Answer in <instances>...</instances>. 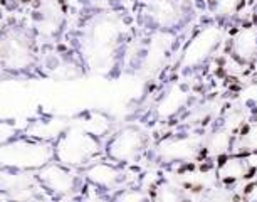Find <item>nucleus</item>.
Segmentation results:
<instances>
[{"mask_svg": "<svg viewBox=\"0 0 257 202\" xmlns=\"http://www.w3.org/2000/svg\"><path fill=\"white\" fill-rule=\"evenodd\" d=\"M51 162H54V143L19 135L0 145V167L4 168L36 174Z\"/></svg>", "mask_w": 257, "mask_h": 202, "instance_id": "nucleus-1", "label": "nucleus"}, {"mask_svg": "<svg viewBox=\"0 0 257 202\" xmlns=\"http://www.w3.org/2000/svg\"><path fill=\"white\" fill-rule=\"evenodd\" d=\"M101 142L81 125H69L54 142V160L69 168H84L98 160Z\"/></svg>", "mask_w": 257, "mask_h": 202, "instance_id": "nucleus-2", "label": "nucleus"}, {"mask_svg": "<svg viewBox=\"0 0 257 202\" xmlns=\"http://www.w3.org/2000/svg\"><path fill=\"white\" fill-rule=\"evenodd\" d=\"M32 36L24 29L9 27L0 32V67L6 73L24 74L36 67Z\"/></svg>", "mask_w": 257, "mask_h": 202, "instance_id": "nucleus-3", "label": "nucleus"}, {"mask_svg": "<svg viewBox=\"0 0 257 202\" xmlns=\"http://www.w3.org/2000/svg\"><path fill=\"white\" fill-rule=\"evenodd\" d=\"M37 182L41 189L51 197L52 200H66L81 194L82 185L81 179L74 168L62 165L59 162L47 163L44 168L36 172Z\"/></svg>", "mask_w": 257, "mask_h": 202, "instance_id": "nucleus-4", "label": "nucleus"}, {"mask_svg": "<svg viewBox=\"0 0 257 202\" xmlns=\"http://www.w3.org/2000/svg\"><path fill=\"white\" fill-rule=\"evenodd\" d=\"M147 148V135L138 127H124L118 130L106 143V155L111 162L123 165L140 160Z\"/></svg>", "mask_w": 257, "mask_h": 202, "instance_id": "nucleus-5", "label": "nucleus"}, {"mask_svg": "<svg viewBox=\"0 0 257 202\" xmlns=\"http://www.w3.org/2000/svg\"><path fill=\"white\" fill-rule=\"evenodd\" d=\"M222 31L220 26H205L200 31L195 32V36L187 42L185 49L182 54V67L183 69H193V67L200 66L202 62H205L210 57L212 52H215L217 47L220 46Z\"/></svg>", "mask_w": 257, "mask_h": 202, "instance_id": "nucleus-6", "label": "nucleus"}, {"mask_svg": "<svg viewBox=\"0 0 257 202\" xmlns=\"http://www.w3.org/2000/svg\"><path fill=\"white\" fill-rule=\"evenodd\" d=\"M82 179L94 189L103 194H114L116 190L124 187V170L121 165L109 160H96L82 168Z\"/></svg>", "mask_w": 257, "mask_h": 202, "instance_id": "nucleus-7", "label": "nucleus"}, {"mask_svg": "<svg viewBox=\"0 0 257 202\" xmlns=\"http://www.w3.org/2000/svg\"><path fill=\"white\" fill-rule=\"evenodd\" d=\"M198 155V142L192 137H170L158 145V157L167 163H187Z\"/></svg>", "mask_w": 257, "mask_h": 202, "instance_id": "nucleus-8", "label": "nucleus"}, {"mask_svg": "<svg viewBox=\"0 0 257 202\" xmlns=\"http://www.w3.org/2000/svg\"><path fill=\"white\" fill-rule=\"evenodd\" d=\"M219 162H217V179H219L222 184L225 185H232L240 182L242 179H247L250 175V172L254 174V168L249 167L247 163V158L239 157V155H220L217 157Z\"/></svg>", "mask_w": 257, "mask_h": 202, "instance_id": "nucleus-9", "label": "nucleus"}, {"mask_svg": "<svg viewBox=\"0 0 257 202\" xmlns=\"http://www.w3.org/2000/svg\"><path fill=\"white\" fill-rule=\"evenodd\" d=\"M232 54L237 61L250 62L257 57V27L249 24L235 31L232 39Z\"/></svg>", "mask_w": 257, "mask_h": 202, "instance_id": "nucleus-10", "label": "nucleus"}, {"mask_svg": "<svg viewBox=\"0 0 257 202\" xmlns=\"http://www.w3.org/2000/svg\"><path fill=\"white\" fill-rule=\"evenodd\" d=\"M187 105V91L180 84H173L165 91L157 103V115L162 120H170L178 115Z\"/></svg>", "mask_w": 257, "mask_h": 202, "instance_id": "nucleus-11", "label": "nucleus"}, {"mask_svg": "<svg viewBox=\"0 0 257 202\" xmlns=\"http://www.w3.org/2000/svg\"><path fill=\"white\" fill-rule=\"evenodd\" d=\"M67 127L69 125L64 123L59 118H41L31 123V127L26 130V135L41 142L54 143L66 132Z\"/></svg>", "mask_w": 257, "mask_h": 202, "instance_id": "nucleus-12", "label": "nucleus"}, {"mask_svg": "<svg viewBox=\"0 0 257 202\" xmlns=\"http://www.w3.org/2000/svg\"><path fill=\"white\" fill-rule=\"evenodd\" d=\"M152 17L160 27L168 29L178 21V9L172 0H153Z\"/></svg>", "mask_w": 257, "mask_h": 202, "instance_id": "nucleus-13", "label": "nucleus"}, {"mask_svg": "<svg viewBox=\"0 0 257 202\" xmlns=\"http://www.w3.org/2000/svg\"><path fill=\"white\" fill-rule=\"evenodd\" d=\"M152 202H188L185 199V189L172 182H160L152 187Z\"/></svg>", "mask_w": 257, "mask_h": 202, "instance_id": "nucleus-14", "label": "nucleus"}, {"mask_svg": "<svg viewBox=\"0 0 257 202\" xmlns=\"http://www.w3.org/2000/svg\"><path fill=\"white\" fill-rule=\"evenodd\" d=\"M232 143H234V138L232 135L227 132V130L220 128L215 130L210 137H208L207 142V152L213 157H220V155H229Z\"/></svg>", "mask_w": 257, "mask_h": 202, "instance_id": "nucleus-15", "label": "nucleus"}, {"mask_svg": "<svg viewBox=\"0 0 257 202\" xmlns=\"http://www.w3.org/2000/svg\"><path fill=\"white\" fill-rule=\"evenodd\" d=\"M111 202H152V197L148 190L140 187H123L114 192Z\"/></svg>", "mask_w": 257, "mask_h": 202, "instance_id": "nucleus-16", "label": "nucleus"}, {"mask_svg": "<svg viewBox=\"0 0 257 202\" xmlns=\"http://www.w3.org/2000/svg\"><path fill=\"white\" fill-rule=\"evenodd\" d=\"M242 0H213V11L219 16H232L234 12H239Z\"/></svg>", "mask_w": 257, "mask_h": 202, "instance_id": "nucleus-17", "label": "nucleus"}, {"mask_svg": "<svg viewBox=\"0 0 257 202\" xmlns=\"http://www.w3.org/2000/svg\"><path fill=\"white\" fill-rule=\"evenodd\" d=\"M16 137H19V130L12 122H7V120H0V145L14 140Z\"/></svg>", "mask_w": 257, "mask_h": 202, "instance_id": "nucleus-18", "label": "nucleus"}, {"mask_svg": "<svg viewBox=\"0 0 257 202\" xmlns=\"http://www.w3.org/2000/svg\"><path fill=\"white\" fill-rule=\"evenodd\" d=\"M208 202H235V195L232 194L230 190H217L213 192V194L210 195V199H208Z\"/></svg>", "mask_w": 257, "mask_h": 202, "instance_id": "nucleus-19", "label": "nucleus"}, {"mask_svg": "<svg viewBox=\"0 0 257 202\" xmlns=\"http://www.w3.org/2000/svg\"><path fill=\"white\" fill-rule=\"evenodd\" d=\"M22 202H52V199L46 194L44 190L41 189V190H37L36 194H32L31 197H29V199L22 200Z\"/></svg>", "mask_w": 257, "mask_h": 202, "instance_id": "nucleus-20", "label": "nucleus"}, {"mask_svg": "<svg viewBox=\"0 0 257 202\" xmlns=\"http://www.w3.org/2000/svg\"><path fill=\"white\" fill-rule=\"evenodd\" d=\"M61 202H84L81 195H76V197H71V199H66V200H61Z\"/></svg>", "mask_w": 257, "mask_h": 202, "instance_id": "nucleus-21", "label": "nucleus"}]
</instances>
